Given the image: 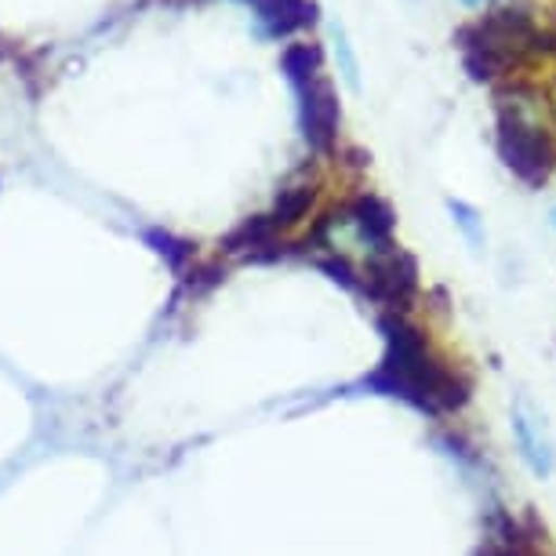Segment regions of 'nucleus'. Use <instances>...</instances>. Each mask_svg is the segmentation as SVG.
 <instances>
[{"instance_id": "3", "label": "nucleus", "mask_w": 556, "mask_h": 556, "mask_svg": "<svg viewBox=\"0 0 556 556\" xmlns=\"http://www.w3.org/2000/svg\"><path fill=\"white\" fill-rule=\"evenodd\" d=\"M495 150L502 164L509 167L513 178H520L523 186H542L549 182L556 167V146L553 135L545 131L539 113H531L517 96L498 99V121H495Z\"/></svg>"}, {"instance_id": "4", "label": "nucleus", "mask_w": 556, "mask_h": 556, "mask_svg": "<svg viewBox=\"0 0 556 556\" xmlns=\"http://www.w3.org/2000/svg\"><path fill=\"white\" fill-rule=\"evenodd\" d=\"M285 73L299 96V117H302V135H306L309 150L331 153L339 142V124H342V106L339 96L320 73V55L313 45H288L285 48Z\"/></svg>"}, {"instance_id": "2", "label": "nucleus", "mask_w": 556, "mask_h": 556, "mask_svg": "<svg viewBox=\"0 0 556 556\" xmlns=\"http://www.w3.org/2000/svg\"><path fill=\"white\" fill-rule=\"evenodd\" d=\"M458 51L469 77L488 84L520 70L531 59L556 55V34L542 29L520 8H495L477 23L462 26Z\"/></svg>"}, {"instance_id": "9", "label": "nucleus", "mask_w": 556, "mask_h": 556, "mask_svg": "<svg viewBox=\"0 0 556 556\" xmlns=\"http://www.w3.org/2000/svg\"><path fill=\"white\" fill-rule=\"evenodd\" d=\"M513 433H517V444L523 451V458L531 462L534 473H549L553 469V444L545 440L542 426L528 415V407H517V415H513Z\"/></svg>"}, {"instance_id": "10", "label": "nucleus", "mask_w": 556, "mask_h": 556, "mask_svg": "<svg viewBox=\"0 0 556 556\" xmlns=\"http://www.w3.org/2000/svg\"><path fill=\"white\" fill-rule=\"evenodd\" d=\"M331 34H334V55H339L342 62V77L350 88H361V80H356V62H353V51H350V40L342 37V29L339 26H331Z\"/></svg>"}, {"instance_id": "11", "label": "nucleus", "mask_w": 556, "mask_h": 556, "mask_svg": "<svg viewBox=\"0 0 556 556\" xmlns=\"http://www.w3.org/2000/svg\"><path fill=\"white\" fill-rule=\"evenodd\" d=\"M451 215H455V223H458V229L466 233L473 244H480L484 240V229L477 226V212L473 207H466V204H451Z\"/></svg>"}, {"instance_id": "12", "label": "nucleus", "mask_w": 556, "mask_h": 556, "mask_svg": "<svg viewBox=\"0 0 556 556\" xmlns=\"http://www.w3.org/2000/svg\"><path fill=\"white\" fill-rule=\"evenodd\" d=\"M462 8H484V4H491V0H458Z\"/></svg>"}, {"instance_id": "1", "label": "nucleus", "mask_w": 556, "mask_h": 556, "mask_svg": "<svg viewBox=\"0 0 556 556\" xmlns=\"http://www.w3.org/2000/svg\"><path fill=\"white\" fill-rule=\"evenodd\" d=\"M382 334L386 356L371 371L367 386L382 390L386 396H401V401L422 407L429 415L458 412L469 401V382L455 367L440 361V353L415 324H407L404 317H386Z\"/></svg>"}, {"instance_id": "6", "label": "nucleus", "mask_w": 556, "mask_h": 556, "mask_svg": "<svg viewBox=\"0 0 556 556\" xmlns=\"http://www.w3.org/2000/svg\"><path fill=\"white\" fill-rule=\"evenodd\" d=\"M313 201H317V186H291L277 197V204L269 207L266 215H255L248 218L244 226L237 229L233 237H229V251H248V248H266L273 244L285 229H291L295 223L309 215Z\"/></svg>"}, {"instance_id": "7", "label": "nucleus", "mask_w": 556, "mask_h": 556, "mask_svg": "<svg viewBox=\"0 0 556 556\" xmlns=\"http://www.w3.org/2000/svg\"><path fill=\"white\" fill-rule=\"evenodd\" d=\"M339 207H342L345 229H350V233L367 248V255H371V251H382V248H393L396 215H393V207L382 201V197L356 193Z\"/></svg>"}, {"instance_id": "13", "label": "nucleus", "mask_w": 556, "mask_h": 556, "mask_svg": "<svg viewBox=\"0 0 556 556\" xmlns=\"http://www.w3.org/2000/svg\"><path fill=\"white\" fill-rule=\"evenodd\" d=\"M553 106H556V102H553Z\"/></svg>"}, {"instance_id": "5", "label": "nucleus", "mask_w": 556, "mask_h": 556, "mask_svg": "<svg viewBox=\"0 0 556 556\" xmlns=\"http://www.w3.org/2000/svg\"><path fill=\"white\" fill-rule=\"evenodd\" d=\"M361 277H364L367 295L386 302L390 309H407V302L418 295V266H415V258L396 244L371 251V255L364 258Z\"/></svg>"}, {"instance_id": "8", "label": "nucleus", "mask_w": 556, "mask_h": 556, "mask_svg": "<svg viewBox=\"0 0 556 556\" xmlns=\"http://www.w3.org/2000/svg\"><path fill=\"white\" fill-rule=\"evenodd\" d=\"M269 37H291L313 23V0H248Z\"/></svg>"}]
</instances>
